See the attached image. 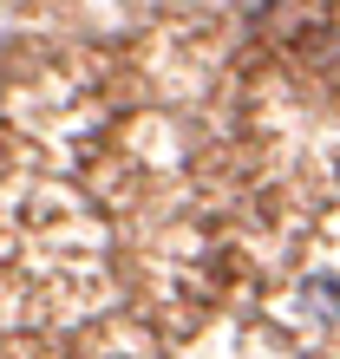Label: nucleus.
Here are the masks:
<instances>
[{
	"instance_id": "f257e3e1",
	"label": "nucleus",
	"mask_w": 340,
	"mask_h": 359,
	"mask_svg": "<svg viewBox=\"0 0 340 359\" xmlns=\"http://www.w3.org/2000/svg\"><path fill=\"white\" fill-rule=\"evenodd\" d=\"M301 313H321V327H340V287L334 281H301Z\"/></svg>"
}]
</instances>
